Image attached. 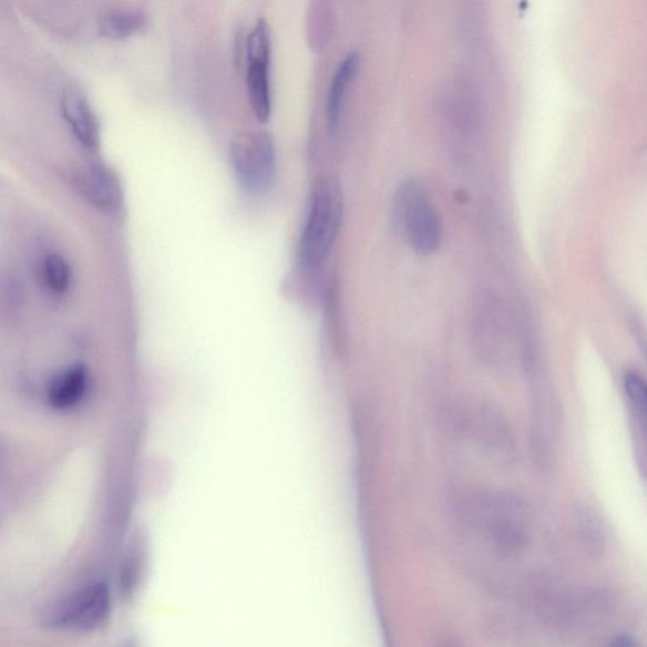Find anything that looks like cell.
<instances>
[{
	"instance_id": "1",
	"label": "cell",
	"mask_w": 647,
	"mask_h": 647,
	"mask_svg": "<svg viewBox=\"0 0 647 647\" xmlns=\"http://www.w3.org/2000/svg\"><path fill=\"white\" fill-rule=\"evenodd\" d=\"M345 215V196L336 176H320L311 188L298 256L305 269H317L335 247Z\"/></svg>"
},
{
	"instance_id": "2",
	"label": "cell",
	"mask_w": 647,
	"mask_h": 647,
	"mask_svg": "<svg viewBox=\"0 0 647 647\" xmlns=\"http://www.w3.org/2000/svg\"><path fill=\"white\" fill-rule=\"evenodd\" d=\"M113 597L104 579L88 581L52 607L47 625L53 630L94 633L110 623Z\"/></svg>"
},
{
	"instance_id": "3",
	"label": "cell",
	"mask_w": 647,
	"mask_h": 647,
	"mask_svg": "<svg viewBox=\"0 0 647 647\" xmlns=\"http://www.w3.org/2000/svg\"><path fill=\"white\" fill-rule=\"evenodd\" d=\"M393 213L409 245L421 255L433 254L442 242V222L425 187L418 179L402 182L393 199Z\"/></svg>"
},
{
	"instance_id": "4",
	"label": "cell",
	"mask_w": 647,
	"mask_h": 647,
	"mask_svg": "<svg viewBox=\"0 0 647 647\" xmlns=\"http://www.w3.org/2000/svg\"><path fill=\"white\" fill-rule=\"evenodd\" d=\"M229 157L239 185L249 193H263L274 183L276 174L275 141L267 131L237 134L232 140Z\"/></svg>"
},
{
	"instance_id": "5",
	"label": "cell",
	"mask_w": 647,
	"mask_h": 647,
	"mask_svg": "<svg viewBox=\"0 0 647 647\" xmlns=\"http://www.w3.org/2000/svg\"><path fill=\"white\" fill-rule=\"evenodd\" d=\"M271 30L265 18H259L247 35V92L251 110L259 121L271 115Z\"/></svg>"
},
{
	"instance_id": "6",
	"label": "cell",
	"mask_w": 647,
	"mask_h": 647,
	"mask_svg": "<svg viewBox=\"0 0 647 647\" xmlns=\"http://www.w3.org/2000/svg\"><path fill=\"white\" fill-rule=\"evenodd\" d=\"M73 185L84 199L105 212H116L123 205V186L119 174L102 161L81 162L73 174Z\"/></svg>"
},
{
	"instance_id": "7",
	"label": "cell",
	"mask_w": 647,
	"mask_h": 647,
	"mask_svg": "<svg viewBox=\"0 0 647 647\" xmlns=\"http://www.w3.org/2000/svg\"><path fill=\"white\" fill-rule=\"evenodd\" d=\"M61 111L80 145L96 152L101 146V124L83 90L74 84L62 90Z\"/></svg>"
},
{
	"instance_id": "8",
	"label": "cell",
	"mask_w": 647,
	"mask_h": 647,
	"mask_svg": "<svg viewBox=\"0 0 647 647\" xmlns=\"http://www.w3.org/2000/svg\"><path fill=\"white\" fill-rule=\"evenodd\" d=\"M359 65L361 57L358 52L350 51L340 60L331 76L326 101V121L330 133H336L339 127L348 92L358 74Z\"/></svg>"
},
{
	"instance_id": "9",
	"label": "cell",
	"mask_w": 647,
	"mask_h": 647,
	"mask_svg": "<svg viewBox=\"0 0 647 647\" xmlns=\"http://www.w3.org/2000/svg\"><path fill=\"white\" fill-rule=\"evenodd\" d=\"M461 428L480 445L497 448L503 440V427L497 413L487 404L473 402L460 413Z\"/></svg>"
},
{
	"instance_id": "10",
	"label": "cell",
	"mask_w": 647,
	"mask_h": 647,
	"mask_svg": "<svg viewBox=\"0 0 647 647\" xmlns=\"http://www.w3.org/2000/svg\"><path fill=\"white\" fill-rule=\"evenodd\" d=\"M147 16L141 9L114 8L99 16V30L110 38H125L143 29Z\"/></svg>"
},
{
	"instance_id": "11",
	"label": "cell",
	"mask_w": 647,
	"mask_h": 647,
	"mask_svg": "<svg viewBox=\"0 0 647 647\" xmlns=\"http://www.w3.org/2000/svg\"><path fill=\"white\" fill-rule=\"evenodd\" d=\"M146 558L141 545H133L125 553L119 571V588L121 596L131 598L140 588L145 574Z\"/></svg>"
},
{
	"instance_id": "12",
	"label": "cell",
	"mask_w": 647,
	"mask_h": 647,
	"mask_svg": "<svg viewBox=\"0 0 647 647\" xmlns=\"http://www.w3.org/2000/svg\"><path fill=\"white\" fill-rule=\"evenodd\" d=\"M625 390L634 407L647 412V383L640 374L628 372L625 376Z\"/></svg>"
},
{
	"instance_id": "13",
	"label": "cell",
	"mask_w": 647,
	"mask_h": 647,
	"mask_svg": "<svg viewBox=\"0 0 647 647\" xmlns=\"http://www.w3.org/2000/svg\"><path fill=\"white\" fill-rule=\"evenodd\" d=\"M609 647H637V645L630 636H618Z\"/></svg>"
},
{
	"instance_id": "14",
	"label": "cell",
	"mask_w": 647,
	"mask_h": 647,
	"mask_svg": "<svg viewBox=\"0 0 647 647\" xmlns=\"http://www.w3.org/2000/svg\"><path fill=\"white\" fill-rule=\"evenodd\" d=\"M121 647H134V646H132V645H123Z\"/></svg>"
}]
</instances>
